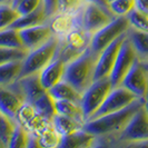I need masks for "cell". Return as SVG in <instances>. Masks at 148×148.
Segmentation results:
<instances>
[{"instance_id": "6da1fadb", "label": "cell", "mask_w": 148, "mask_h": 148, "mask_svg": "<svg viewBox=\"0 0 148 148\" xmlns=\"http://www.w3.org/2000/svg\"><path fill=\"white\" fill-rule=\"evenodd\" d=\"M145 103V99H137L133 104L125 107L124 109L114 111L103 115L100 117L87 120L82 129L88 133L95 135L96 137H109L115 136V138L121 133V130L126 127L128 121L134 116V114Z\"/></svg>"}, {"instance_id": "7a4b0ae2", "label": "cell", "mask_w": 148, "mask_h": 148, "mask_svg": "<svg viewBox=\"0 0 148 148\" xmlns=\"http://www.w3.org/2000/svg\"><path fill=\"white\" fill-rule=\"evenodd\" d=\"M98 56L99 53L87 47L77 58L66 65L64 80L82 94L94 82Z\"/></svg>"}, {"instance_id": "3957f363", "label": "cell", "mask_w": 148, "mask_h": 148, "mask_svg": "<svg viewBox=\"0 0 148 148\" xmlns=\"http://www.w3.org/2000/svg\"><path fill=\"white\" fill-rule=\"evenodd\" d=\"M60 45V38L52 36L42 46L28 52L27 57L22 61L20 77L31 74H39L50 61L55 59Z\"/></svg>"}, {"instance_id": "277c9868", "label": "cell", "mask_w": 148, "mask_h": 148, "mask_svg": "<svg viewBox=\"0 0 148 148\" xmlns=\"http://www.w3.org/2000/svg\"><path fill=\"white\" fill-rule=\"evenodd\" d=\"M111 89L112 85L109 77H104L94 80L88 88L82 92L80 106L86 121L91 118V116L99 109Z\"/></svg>"}, {"instance_id": "5b68a950", "label": "cell", "mask_w": 148, "mask_h": 148, "mask_svg": "<svg viewBox=\"0 0 148 148\" xmlns=\"http://www.w3.org/2000/svg\"><path fill=\"white\" fill-rule=\"evenodd\" d=\"M129 28L130 23L127 16H117L108 25H106L91 36L89 47L95 52L100 53L115 39L126 34Z\"/></svg>"}, {"instance_id": "8992f818", "label": "cell", "mask_w": 148, "mask_h": 148, "mask_svg": "<svg viewBox=\"0 0 148 148\" xmlns=\"http://www.w3.org/2000/svg\"><path fill=\"white\" fill-rule=\"evenodd\" d=\"M116 139L121 143L148 141V114L144 105L134 114Z\"/></svg>"}, {"instance_id": "52a82bcc", "label": "cell", "mask_w": 148, "mask_h": 148, "mask_svg": "<svg viewBox=\"0 0 148 148\" xmlns=\"http://www.w3.org/2000/svg\"><path fill=\"white\" fill-rule=\"evenodd\" d=\"M137 59H138L137 52L127 35V37L125 38L124 42L119 49L117 59L115 61V65L112 67V70L109 75V79L112 85V88L120 86L123 79L125 78L127 73L130 70L134 62Z\"/></svg>"}, {"instance_id": "ba28073f", "label": "cell", "mask_w": 148, "mask_h": 148, "mask_svg": "<svg viewBox=\"0 0 148 148\" xmlns=\"http://www.w3.org/2000/svg\"><path fill=\"white\" fill-rule=\"evenodd\" d=\"M117 16L110 10L98 6L96 3L87 2L82 10V27L90 36L100 30Z\"/></svg>"}, {"instance_id": "9c48e42d", "label": "cell", "mask_w": 148, "mask_h": 148, "mask_svg": "<svg viewBox=\"0 0 148 148\" xmlns=\"http://www.w3.org/2000/svg\"><path fill=\"white\" fill-rule=\"evenodd\" d=\"M137 99H139V98L125 87H123V86L114 87L110 90V92L108 94V96L106 97L103 105L91 116L90 119L97 118V117H100V116L106 115V114L124 109L125 107L133 104L134 101H136ZM90 119H88V120H90Z\"/></svg>"}, {"instance_id": "30bf717a", "label": "cell", "mask_w": 148, "mask_h": 148, "mask_svg": "<svg viewBox=\"0 0 148 148\" xmlns=\"http://www.w3.org/2000/svg\"><path fill=\"white\" fill-rule=\"evenodd\" d=\"M120 86L130 90L138 98L145 99L148 91V71L145 69L139 58L134 62L133 67L127 73Z\"/></svg>"}, {"instance_id": "8fae6325", "label": "cell", "mask_w": 148, "mask_h": 148, "mask_svg": "<svg viewBox=\"0 0 148 148\" xmlns=\"http://www.w3.org/2000/svg\"><path fill=\"white\" fill-rule=\"evenodd\" d=\"M126 37L127 32L119 36L117 39H115L111 44L108 45L104 50L99 53L96 64V69H95L94 80H97L99 78H104V77H109L111 70H112V67L115 65V61L117 59L119 49Z\"/></svg>"}, {"instance_id": "7c38bea8", "label": "cell", "mask_w": 148, "mask_h": 148, "mask_svg": "<svg viewBox=\"0 0 148 148\" xmlns=\"http://www.w3.org/2000/svg\"><path fill=\"white\" fill-rule=\"evenodd\" d=\"M18 31H19V35L22 40L23 47L28 51H31L38 47L42 46L52 36H55L50 28L49 22L29 27V28H25V29L18 30Z\"/></svg>"}, {"instance_id": "4fadbf2b", "label": "cell", "mask_w": 148, "mask_h": 148, "mask_svg": "<svg viewBox=\"0 0 148 148\" xmlns=\"http://www.w3.org/2000/svg\"><path fill=\"white\" fill-rule=\"evenodd\" d=\"M82 10L77 14L57 12L52 16L48 22L53 35L62 38L76 27H82Z\"/></svg>"}, {"instance_id": "5bb4252c", "label": "cell", "mask_w": 148, "mask_h": 148, "mask_svg": "<svg viewBox=\"0 0 148 148\" xmlns=\"http://www.w3.org/2000/svg\"><path fill=\"white\" fill-rule=\"evenodd\" d=\"M12 86L23 96L26 101L31 104L46 91L41 85L39 74H31L20 77L15 82H12Z\"/></svg>"}, {"instance_id": "9a60e30c", "label": "cell", "mask_w": 148, "mask_h": 148, "mask_svg": "<svg viewBox=\"0 0 148 148\" xmlns=\"http://www.w3.org/2000/svg\"><path fill=\"white\" fill-rule=\"evenodd\" d=\"M25 101L23 96L11 86H0V112L3 115L15 119L17 111Z\"/></svg>"}, {"instance_id": "2e32d148", "label": "cell", "mask_w": 148, "mask_h": 148, "mask_svg": "<svg viewBox=\"0 0 148 148\" xmlns=\"http://www.w3.org/2000/svg\"><path fill=\"white\" fill-rule=\"evenodd\" d=\"M66 62L58 57L50 61L44 69L39 73L41 85L46 90L51 88L52 86L57 85L58 82L64 80L65 71H66Z\"/></svg>"}, {"instance_id": "e0dca14e", "label": "cell", "mask_w": 148, "mask_h": 148, "mask_svg": "<svg viewBox=\"0 0 148 148\" xmlns=\"http://www.w3.org/2000/svg\"><path fill=\"white\" fill-rule=\"evenodd\" d=\"M49 16L47 15L46 9H45L44 2L34 11H31L27 15L20 16L17 20H16L12 25L11 28L16 30H21L25 28H29V27H34V26H38V25H42L46 22L49 21Z\"/></svg>"}, {"instance_id": "ac0fdd59", "label": "cell", "mask_w": 148, "mask_h": 148, "mask_svg": "<svg viewBox=\"0 0 148 148\" xmlns=\"http://www.w3.org/2000/svg\"><path fill=\"white\" fill-rule=\"evenodd\" d=\"M97 137L84 129L64 136L59 147L61 148H87L94 145Z\"/></svg>"}, {"instance_id": "d6986e66", "label": "cell", "mask_w": 148, "mask_h": 148, "mask_svg": "<svg viewBox=\"0 0 148 148\" xmlns=\"http://www.w3.org/2000/svg\"><path fill=\"white\" fill-rule=\"evenodd\" d=\"M47 92L50 95L53 100H71L79 103L82 100V92L78 91L74 86H71L66 80H61L51 88L47 89Z\"/></svg>"}, {"instance_id": "ffe728a7", "label": "cell", "mask_w": 148, "mask_h": 148, "mask_svg": "<svg viewBox=\"0 0 148 148\" xmlns=\"http://www.w3.org/2000/svg\"><path fill=\"white\" fill-rule=\"evenodd\" d=\"M60 39L67 47L71 48L73 50L82 52L87 47H89L91 36L87 31H85L82 27H76Z\"/></svg>"}, {"instance_id": "44dd1931", "label": "cell", "mask_w": 148, "mask_h": 148, "mask_svg": "<svg viewBox=\"0 0 148 148\" xmlns=\"http://www.w3.org/2000/svg\"><path fill=\"white\" fill-rule=\"evenodd\" d=\"M128 38L130 39L137 56L141 61L148 60V32L136 30L134 28H129L127 31Z\"/></svg>"}, {"instance_id": "7402d4cb", "label": "cell", "mask_w": 148, "mask_h": 148, "mask_svg": "<svg viewBox=\"0 0 148 148\" xmlns=\"http://www.w3.org/2000/svg\"><path fill=\"white\" fill-rule=\"evenodd\" d=\"M55 108H56V114L74 118L82 124L86 123L82 106L79 103H75L71 100H55Z\"/></svg>"}, {"instance_id": "603a6c76", "label": "cell", "mask_w": 148, "mask_h": 148, "mask_svg": "<svg viewBox=\"0 0 148 148\" xmlns=\"http://www.w3.org/2000/svg\"><path fill=\"white\" fill-rule=\"evenodd\" d=\"M23 60H15L0 65V86H8L20 78Z\"/></svg>"}, {"instance_id": "cb8c5ba5", "label": "cell", "mask_w": 148, "mask_h": 148, "mask_svg": "<svg viewBox=\"0 0 148 148\" xmlns=\"http://www.w3.org/2000/svg\"><path fill=\"white\" fill-rule=\"evenodd\" d=\"M51 124L52 126L55 127V129L62 137L71 133H75L79 129H82V126H84V124L80 121H78L74 118H70V117H67V116H64V115H59V114H56L53 116Z\"/></svg>"}, {"instance_id": "d4e9b609", "label": "cell", "mask_w": 148, "mask_h": 148, "mask_svg": "<svg viewBox=\"0 0 148 148\" xmlns=\"http://www.w3.org/2000/svg\"><path fill=\"white\" fill-rule=\"evenodd\" d=\"M32 105L35 106L39 115H41L46 120L51 123L53 116L56 115V108H55V100L47 92V90L40 97H38L32 103Z\"/></svg>"}, {"instance_id": "484cf974", "label": "cell", "mask_w": 148, "mask_h": 148, "mask_svg": "<svg viewBox=\"0 0 148 148\" xmlns=\"http://www.w3.org/2000/svg\"><path fill=\"white\" fill-rule=\"evenodd\" d=\"M37 136L39 146L46 148L59 147L61 139H62V136L55 129V127L52 126L51 123H49Z\"/></svg>"}, {"instance_id": "4316f807", "label": "cell", "mask_w": 148, "mask_h": 148, "mask_svg": "<svg viewBox=\"0 0 148 148\" xmlns=\"http://www.w3.org/2000/svg\"><path fill=\"white\" fill-rule=\"evenodd\" d=\"M17 126L16 119L0 112V147H9V143Z\"/></svg>"}, {"instance_id": "83f0119b", "label": "cell", "mask_w": 148, "mask_h": 148, "mask_svg": "<svg viewBox=\"0 0 148 148\" xmlns=\"http://www.w3.org/2000/svg\"><path fill=\"white\" fill-rule=\"evenodd\" d=\"M0 47L7 48H25L18 30L9 27L0 30Z\"/></svg>"}, {"instance_id": "f1b7e54d", "label": "cell", "mask_w": 148, "mask_h": 148, "mask_svg": "<svg viewBox=\"0 0 148 148\" xmlns=\"http://www.w3.org/2000/svg\"><path fill=\"white\" fill-rule=\"evenodd\" d=\"M20 14L11 3L0 5V30L7 29L20 17Z\"/></svg>"}, {"instance_id": "f546056e", "label": "cell", "mask_w": 148, "mask_h": 148, "mask_svg": "<svg viewBox=\"0 0 148 148\" xmlns=\"http://www.w3.org/2000/svg\"><path fill=\"white\" fill-rule=\"evenodd\" d=\"M28 52L29 51L25 48L0 47V65L15 61V60H23L27 57Z\"/></svg>"}, {"instance_id": "4dcf8cb0", "label": "cell", "mask_w": 148, "mask_h": 148, "mask_svg": "<svg viewBox=\"0 0 148 148\" xmlns=\"http://www.w3.org/2000/svg\"><path fill=\"white\" fill-rule=\"evenodd\" d=\"M127 18L129 20L132 28L148 32V15H146L145 12L134 8L133 10L127 15Z\"/></svg>"}, {"instance_id": "1f68e13d", "label": "cell", "mask_w": 148, "mask_h": 148, "mask_svg": "<svg viewBox=\"0 0 148 148\" xmlns=\"http://www.w3.org/2000/svg\"><path fill=\"white\" fill-rule=\"evenodd\" d=\"M28 141H29V132L17 123L15 132L12 134V137L9 143V148L27 147Z\"/></svg>"}, {"instance_id": "d6a6232c", "label": "cell", "mask_w": 148, "mask_h": 148, "mask_svg": "<svg viewBox=\"0 0 148 148\" xmlns=\"http://www.w3.org/2000/svg\"><path fill=\"white\" fill-rule=\"evenodd\" d=\"M86 0H57V12L77 14L86 6Z\"/></svg>"}, {"instance_id": "836d02e7", "label": "cell", "mask_w": 148, "mask_h": 148, "mask_svg": "<svg viewBox=\"0 0 148 148\" xmlns=\"http://www.w3.org/2000/svg\"><path fill=\"white\" fill-rule=\"evenodd\" d=\"M135 8V0H111L109 9L115 16H127Z\"/></svg>"}, {"instance_id": "e575fe53", "label": "cell", "mask_w": 148, "mask_h": 148, "mask_svg": "<svg viewBox=\"0 0 148 148\" xmlns=\"http://www.w3.org/2000/svg\"><path fill=\"white\" fill-rule=\"evenodd\" d=\"M36 114H37V110H36L35 106L31 104V103L25 101V103L20 106V108L18 109V111H17V115H16L15 119L19 125H21V126L23 127V126H26V124H27Z\"/></svg>"}, {"instance_id": "d590c367", "label": "cell", "mask_w": 148, "mask_h": 148, "mask_svg": "<svg viewBox=\"0 0 148 148\" xmlns=\"http://www.w3.org/2000/svg\"><path fill=\"white\" fill-rule=\"evenodd\" d=\"M42 2H44V0H20L16 9L18 10V12L20 15L23 16L34 11L35 9H37Z\"/></svg>"}, {"instance_id": "8d00e7d4", "label": "cell", "mask_w": 148, "mask_h": 148, "mask_svg": "<svg viewBox=\"0 0 148 148\" xmlns=\"http://www.w3.org/2000/svg\"><path fill=\"white\" fill-rule=\"evenodd\" d=\"M44 5L47 15L51 18L57 12V0H44Z\"/></svg>"}, {"instance_id": "74e56055", "label": "cell", "mask_w": 148, "mask_h": 148, "mask_svg": "<svg viewBox=\"0 0 148 148\" xmlns=\"http://www.w3.org/2000/svg\"><path fill=\"white\" fill-rule=\"evenodd\" d=\"M135 8L148 15V0H135Z\"/></svg>"}, {"instance_id": "f35d334b", "label": "cell", "mask_w": 148, "mask_h": 148, "mask_svg": "<svg viewBox=\"0 0 148 148\" xmlns=\"http://www.w3.org/2000/svg\"><path fill=\"white\" fill-rule=\"evenodd\" d=\"M86 1H87V2H91V3H96V5L105 8V9L110 10V9H109V2H108V0H86Z\"/></svg>"}, {"instance_id": "ab89813d", "label": "cell", "mask_w": 148, "mask_h": 148, "mask_svg": "<svg viewBox=\"0 0 148 148\" xmlns=\"http://www.w3.org/2000/svg\"><path fill=\"white\" fill-rule=\"evenodd\" d=\"M144 106H145L146 111H147V114H148V91H147V94H146V96H145V103H144Z\"/></svg>"}, {"instance_id": "60d3db41", "label": "cell", "mask_w": 148, "mask_h": 148, "mask_svg": "<svg viewBox=\"0 0 148 148\" xmlns=\"http://www.w3.org/2000/svg\"><path fill=\"white\" fill-rule=\"evenodd\" d=\"M1 3H12V0H0V5Z\"/></svg>"}, {"instance_id": "b9f144b4", "label": "cell", "mask_w": 148, "mask_h": 148, "mask_svg": "<svg viewBox=\"0 0 148 148\" xmlns=\"http://www.w3.org/2000/svg\"><path fill=\"white\" fill-rule=\"evenodd\" d=\"M19 1H20V0H12V3H11V5H12V6H14V7H17V5H18V2H19Z\"/></svg>"}, {"instance_id": "7bdbcfd3", "label": "cell", "mask_w": 148, "mask_h": 148, "mask_svg": "<svg viewBox=\"0 0 148 148\" xmlns=\"http://www.w3.org/2000/svg\"><path fill=\"white\" fill-rule=\"evenodd\" d=\"M143 65H144V67H145V69L148 71V62L147 61H143Z\"/></svg>"}, {"instance_id": "ee69618b", "label": "cell", "mask_w": 148, "mask_h": 148, "mask_svg": "<svg viewBox=\"0 0 148 148\" xmlns=\"http://www.w3.org/2000/svg\"><path fill=\"white\" fill-rule=\"evenodd\" d=\"M109 1H111V0H108V2H109Z\"/></svg>"}, {"instance_id": "f6af8a7d", "label": "cell", "mask_w": 148, "mask_h": 148, "mask_svg": "<svg viewBox=\"0 0 148 148\" xmlns=\"http://www.w3.org/2000/svg\"><path fill=\"white\" fill-rule=\"evenodd\" d=\"M147 62H148V60H147Z\"/></svg>"}]
</instances>
